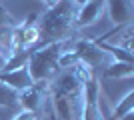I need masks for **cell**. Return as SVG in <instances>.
Masks as SVG:
<instances>
[{
    "label": "cell",
    "instance_id": "obj_1",
    "mask_svg": "<svg viewBox=\"0 0 134 120\" xmlns=\"http://www.w3.org/2000/svg\"><path fill=\"white\" fill-rule=\"evenodd\" d=\"M76 12H78V6L74 4L72 0H58L54 6L46 8V12L42 16H38V20H36L38 46L70 40V36L76 30L74 28Z\"/></svg>",
    "mask_w": 134,
    "mask_h": 120
},
{
    "label": "cell",
    "instance_id": "obj_2",
    "mask_svg": "<svg viewBox=\"0 0 134 120\" xmlns=\"http://www.w3.org/2000/svg\"><path fill=\"white\" fill-rule=\"evenodd\" d=\"M66 48H70V40L52 42V44H46V46L32 48L26 62V68L32 82H52L60 74L58 58Z\"/></svg>",
    "mask_w": 134,
    "mask_h": 120
},
{
    "label": "cell",
    "instance_id": "obj_3",
    "mask_svg": "<svg viewBox=\"0 0 134 120\" xmlns=\"http://www.w3.org/2000/svg\"><path fill=\"white\" fill-rule=\"evenodd\" d=\"M70 48L76 52V56H78L80 62H84L92 70L94 68H106L108 64H112L110 56L96 44L94 40L78 38V40H74V42H70Z\"/></svg>",
    "mask_w": 134,
    "mask_h": 120
},
{
    "label": "cell",
    "instance_id": "obj_4",
    "mask_svg": "<svg viewBox=\"0 0 134 120\" xmlns=\"http://www.w3.org/2000/svg\"><path fill=\"white\" fill-rule=\"evenodd\" d=\"M48 100H50V82H34L26 90L18 92V104L22 106V110L34 112L36 120Z\"/></svg>",
    "mask_w": 134,
    "mask_h": 120
},
{
    "label": "cell",
    "instance_id": "obj_5",
    "mask_svg": "<svg viewBox=\"0 0 134 120\" xmlns=\"http://www.w3.org/2000/svg\"><path fill=\"white\" fill-rule=\"evenodd\" d=\"M104 14V0H88L82 6H78L76 12V20H74V28H86V26H94Z\"/></svg>",
    "mask_w": 134,
    "mask_h": 120
},
{
    "label": "cell",
    "instance_id": "obj_6",
    "mask_svg": "<svg viewBox=\"0 0 134 120\" xmlns=\"http://www.w3.org/2000/svg\"><path fill=\"white\" fill-rule=\"evenodd\" d=\"M104 8L108 10V18L116 28L126 26L132 20L134 14L132 0H104Z\"/></svg>",
    "mask_w": 134,
    "mask_h": 120
},
{
    "label": "cell",
    "instance_id": "obj_7",
    "mask_svg": "<svg viewBox=\"0 0 134 120\" xmlns=\"http://www.w3.org/2000/svg\"><path fill=\"white\" fill-rule=\"evenodd\" d=\"M0 84L8 86V88H12L16 92H22L34 82L28 74V68L20 66V68H14V70H0Z\"/></svg>",
    "mask_w": 134,
    "mask_h": 120
},
{
    "label": "cell",
    "instance_id": "obj_8",
    "mask_svg": "<svg viewBox=\"0 0 134 120\" xmlns=\"http://www.w3.org/2000/svg\"><path fill=\"white\" fill-rule=\"evenodd\" d=\"M36 20H38V16H36V14H30L22 24H18V30H20V36H22V44H24L26 50H32V48L38 46V28H36Z\"/></svg>",
    "mask_w": 134,
    "mask_h": 120
},
{
    "label": "cell",
    "instance_id": "obj_9",
    "mask_svg": "<svg viewBox=\"0 0 134 120\" xmlns=\"http://www.w3.org/2000/svg\"><path fill=\"white\" fill-rule=\"evenodd\" d=\"M134 64L128 62H112L104 68V76L106 78H114V80H120V78H132L134 76Z\"/></svg>",
    "mask_w": 134,
    "mask_h": 120
},
{
    "label": "cell",
    "instance_id": "obj_10",
    "mask_svg": "<svg viewBox=\"0 0 134 120\" xmlns=\"http://www.w3.org/2000/svg\"><path fill=\"white\" fill-rule=\"evenodd\" d=\"M18 106V92L0 84V108H12Z\"/></svg>",
    "mask_w": 134,
    "mask_h": 120
},
{
    "label": "cell",
    "instance_id": "obj_11",
    "mask_svg": "<svg viewBox=\"0 0 134 120\" xmlns=\"http://www.w3.org/2000/svg\"><path fill=\"white\" fill-rule=\"evenodd\" d=\"M80 60H78V56H76V52L72 50V48H66V50L60 54V58H58V68H60V72L62 70H66V68H72V66H76Z\"/></svg>",
    "mask_w": 134,
    "mask_h": 120
},
{
    "label": "cell",
    "instance_id": "obj_12",
    "mask_svg": "<svg viewBox=\"0 0 134 120\" xmlns=\"http://www.w3.org/2000/svg\"><path fill=\"white\" fill-rule=\"evenodd\" d=\"M16 24H18L16 18H14L10 12L4 8V6L0 4V28H14Z\"/></svg>",
    "mask_w": 134,
    "mask_h": 120
},
{
    "label": "cell",
    "instance_id": "obj_13",
    "mask_svg": "<svg viewBox=\"0 0 134 120\" xmlns=\"http://www.w3.org/2000/svg\"><path fill=\"white\" fill-rule=\"evenodd\" d=\"M12 120H36V114H34V112H28V110H22V112H18Z\"/></svg>",
    "mask_w": 134,
    "mask_h": 120
},
{
    "label": "cell",
    "instance_id": "obj_14",
    "mask_svg": "<svg viewBox=\"0 0 134 120\" xmlns=\"http://www.w3.org/2000/svg\"><path fill=\"white\" fill-rule=\"evenodd\" d=\"M40 2H42V4H44L46 8H50V6H54L56 2H58V0H40Z\"/></svg>",
    "mask_w": 134,
    "mask_h": 120
},
{
    "label": "cell",
    "instance_id": "obj_15",
    "mask_svg": "<svg viewBox=\"0 0 134 120\" xmlns=\"http://www.w3.org/2000/svg\"><path fill=\"white\" fill-rule=\"evenodd\" d=\"M120 120H134V112H128V114H124Z\"/></svg>",
    "mask_w": 134,
    "mask_h": 120
},
{
    "label": "cell",
    "instance_id": "obj_16",
    "mask_svg": "<svg viewBox=\"0 0 134 120\" xmlns=\"http://www.w3.org/2000/svg\"><path fill=\"white\" fill-rule=\"evenodd\" d=\"M72 2H74V4H76V6H82L84 2H88V0H72Z\"/></svg>",
    "mask_w": 134,
    "mask_h": 120
},
{
    "label": "cell",
    "instance_id": "obj_17",
    "mask_svg": "<svg viewBox=\"0 0 134 120\" xmlns=\"http://www.w3.org/2000/svg\"><path fill=\"white\" fill-rule=\"evenodd\" d=\"M2 2H4V0H0V4H2Z\"/></svg>",
    "mask_w": 134,
    "mask_h": 120
}]
</instances>
